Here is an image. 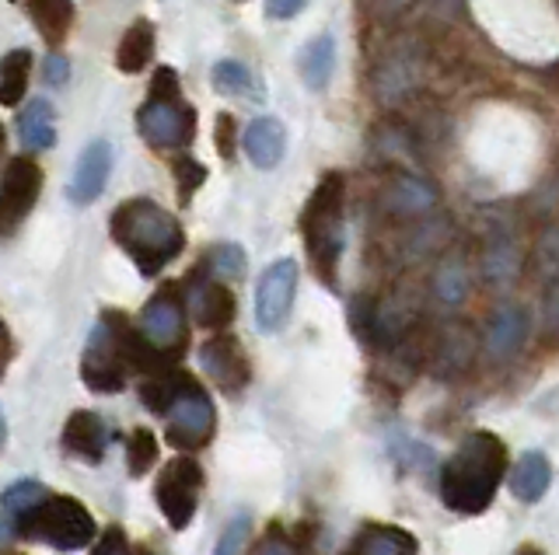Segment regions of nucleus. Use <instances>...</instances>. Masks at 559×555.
<instances>
[{
    "label": "nucleus",
    "instance_id": "f257e3e1",
    "mask_svg": "<svg viewBox=\"0 0 559 555\" xmlns=\"http://www.w3.org/2000/svg\"><path fill=\"white\" fill-rule=\"evenodd\" d=\"M507 444L489 430H476L454 447V455L441 464V499L454 514L476 517L493 507L500 482L507 475Z\"/></svg>",
    "mask_w": 559,
    "mask_h": 555
},
{
    "label": "nucleus",
    "instance_id": "f03ea898",
    "mask_svg": "<svg viewBox=\"0 0 559 555\" xmlns=\"http://www.w3.org/2000/svg\"><path fill=\"white\" fill-rule=\"evenodd\" d=\"M140 398L154 415H165V437L179 450H200L217 430V409L206 388L186 371H157L140 385Z\"/></svg>",
    "mask_w": 559,
    "mask_h": 555
},
{
    "label": "nucleus",
    "instance_id": "7ed1b4c3",
    "mask_svg": "<svg viewBox=\"0 0 559 555\" xmlns=\"http://www.w3.org/2000/svg\"><path fill=\"white\" fill-rule=\"evenodd\" d=\"M157 371H165V363L147 350V342L140 339V333L119 315V311H109V315L95 325L92 339H87V350L81 357L84 385L98 395L122 391L130 374L151 377Z\"/></svg>",
    "mask_w": 559,
    "mask_h": 555
},
{
    "label": "nucleus",
    "instance_id": "20e7f679",
    "mask_svg": "<svg viewBox=\"0 0 559 555\" xmlns=\"http://www.w3.org/2000/svg\"><path fill=\"white\" fill-rule=\"evenodd\" d=\"M116 245L127 252L144 276H157L186 249V231L175 214L154 200H127L109 220Z\"/></svg>",
    "mask_w": 559,
    "mask_h": 555
},
{
    "label": "nucleus",
    "instance_id": "39448f33",
    "mask_svg": "<svg viewBox=\"0 0 559 555\" xmlns=\"http://www.w3.org/2000/svg\"><path fill=\"white\" fill-rule=\"evenodd\" d=\"M343 196H346L343 176L340 171H329V176H322V182L314 185V193L308 196L305 210H301V220H297L311 266L329 287L336 283V266H340L343 241H346Z\"/></svg>",
    "mask_w": 559,
    "mask_h": 555
},
{
    "label": "nucleus",
    "instance_id": "423d86ee",
    "mask_svg": "<svg viewBox=\"0 0 559 555\" xmlns=\"http://www.w3.org/2000/svg\"><path fill=\"white\" fill-rule=\"evenodd\" d=\"M14 534L25 542H39L57 552H78L95 542V517L84 503L46 493L35 507L17 514Z\"/></svg>",
    "mask_w": 559,
    "mask_h": 555
},
{
    "label": "nucleus",
    "instance_id": "0eeeda50",
    "mask_svg": "<svg viewBox=\"0 0 559 555\" xmlns=\"http://www.w3.org/2000/svg\"><path fill=\"white\" fill-rule=\"evenodd\" d=\"M136 333L147 342V350L162 360L175 363L189 346V325H186V301L179 298V287H162L144 304L136 318Z\"/></svg>",
    "mask_w": 559,
    "mask_h": 555
},
{
    "label": "nucleus",
    "instance_id": "6e6552de",
    "mask_svg": "<svg viewBox=\"0 0 559 555\" xmlns=\"http://www.w3.org/2000/svg\"><path fill=\"white\" fill-rule=\"evenodd\" d=\"M136 130L157 150H182L197 136V112L182 95H151L136 112Z\"/></svg>",
    "mask_w": 559,
    "mask_h": 555
},
{
    "label": "nucleus",
    "instance_id": "1a4fd4ad",
    "mask_svg": "<svg viewBox=\"0 0 559 555\" xmlns=\"http://www.w3.org/2000/svg\"><path fill=\"white\" fill-rule=\"evenodd\" d=\"M200 493H203V468L192 458H171L168 464H162L154 482V499L175 531H186L192 524L200 507Z\"/></svg>",
    "mask_w": 559,
    "mask_h": 555
},
{
    "label": "nucleus",
    "instance_id": "9d476101",
    "mask_svg": "<svg viewBox=\"0 0 559 555\" xmlns=\"http://www.w3.org/2000/svg\"><path fill=\"white\" fill-rule=\"evenodd\" d=\"M43 193V168L32 158H14L0 176V238H11Z\"/></svg>",
    "mask_w": 559,
    "mask_h": 555
},
{
    "label": "nucleus",
    "instance_id": "9b49d317",
    "mask_svg": "<svg viewBox=\"0 0 559 555\" xmlns=\"http://www.w3.org/2000/svg\"><path fill=\"white\" fill-rule=\"evenodd\" d=\"M297 293V263L294 258H280L266 273L259 276L255 287V322L262 333H280L290 318Z\"/></svg>",
    "mask_w": 559,
    "mask_h": 555
},
{
    "label": "nucleus",
    "instance_id": "f8f14e48",
    "mask_svg": "<svg viewBox=\"0 0 559 555\" xmlns=\"http://www.w3.org/2000/svg\"><path fill=\"white\" fill-rule=\"evenodd\" d=\"M186 315L203 328H227L235 322V298L221 280H214L203 266L192 273L189 290H186Z\"/></svg>",
    "mask_w": 559,
    "mask_h": 555
},
{
    "label": "nucleus",
    "instance_id": "ddd939ff",
    "mask_svg": "<svg viewBox=\"0 0 559 555\" xmlns=\"http://www.w3.org/2000/svg\"><path fill=\"white\" fill-rule=\"evenodd\" d=\"M200 363L206 377L224 391H238L249 385V357H245V346L235 336L206 339L200 350Z\"/></svg>",
    "mask_w": 559,
    "mask_h": 555
},
{
    "label": "nucleus",
    "instance_id": "4468645a",
    "mask_svg": "<svg viewBox=\"0 0 559 555\" xmlns=\"http://www.w3.org/2000/svg\"><path fill=\"white\" fill-rule=\"evenodd\" d=\"M109 171H112V144L92 141L78 158L74 176H70V185H67L70 203H78V206L95 203L105 193V185H109Z\"/></svg>",
    "mask_w": 559,
    "mask_h": 555
},
{
    "label": "nucleus",
    "instance_id": "2eb2a0df",
    "mask_svg": "<svg viewBox=\"0 0 559 555\" xmlns=\"http://www.w3.org/2000/svg\"><path fill=\"white\" fill-rule=\"evenodd\" d=\"M105 447H109V426H105V420L98 412L78 409L74 415H70L67 426H63V450L67 455L98 464Z\"/></svg>",
    "mask_w": 559,
    "mask_h": 555
},
{
    "label": "nucleus",
    "instance_id": "dca6fc26",
    "mask_svg": "<svg viewBox=\"0 0 559 555\" xmlns=\"http://www.w3.org/2000/svg\"><path fill=\"white\" fill-rule=\"evenodd\" d=\"M241 147L255 168H276L287 154V130L276 116H259L245 126Z\"/></svg>",
    "mask_w": 559,
    "mask_h": 555
},
{
    "label": "nucleus",
    "instance_id": "f3484780",
    "mask_svg": "<svg viewBox=\"0 0 559 555\" xmlns=\"http://www.w3.org/2000/svg\"><path fill=\"white\" fill-rule=\"evenodd\" d=\"M528 342V315L518 304H503L486 325V353L493 360H511Z\"/></svg>",
    "mask_w": 559,
    "mask_h": 555
},
{
    "label": "nucleus",
    "instance_id": "a211bd4d",
    "mask_svg": "<svg viewBox=\"0 0 559 555\" xmlns=\"http://www.w3.org/2000/svg\"><path fill=\"white\" fill-rule=\"evenodd\" d=\"M343 555H419V542L395 524H364Z\"/></svg>",
    "mask_w": 559,
    "mask_h": 555
},
{
    "label": "nucleus",
    "instance_id": "6ab92c4d",
    "mask_svg": "<svg viewBox=\"0 0 559 555\" xmlns=\"http://www.w3.org/2000/svg\"><path fill=\"white\" fill-rule=\"evenodd\" d=\"M549 482H552V464L542 450H528L511 468V493L521 503H538L549 493Z\"/></svg>",
    "mask_w": 559,
    "mask_h": 555
},
{
    "label": "nucleus",
    "instance_id": "aec40b11",
    "mask_svg": "<svg viewBox=\"0 0 559 555\" xmlns=\"http://www.w3.org/2000/svg\"><path fill=\"white\" fill-rule=\"evenodd\" d=\"M297 71H301V81L311 92H325L332 71H336V39L332 36H314L301 57H297Z\"/></svg>",
    "mask_w": 559,
    "mask_h": 555
},
{
    "label": "nucleus",
    "instance_id": "412c9836",
    "mask_svg": "<svg viewBox=\"0 0 559 555\" xmlns=\"http://www.w3.org/2000/svg\"><path fill=\"white\" fill-rule=\"evenodd\" d=\"M32 25L39 28V36L46 43H63L74 28V4L70 0H22Z\"/></svg>",
    "mask_w": 559,
    "mask_h": 555
},
{
    "label": "nucleus",
    "instance_id": "4be33fe9",
    "mask_svg": "<svg viewBox=\"0 0 559 555\" xmlns=\"http://www.w3.org/2000/svg\"><path fill=\"white\" fill-rule=\"evenodd\" d=\"M389 210L392 214H402V217H419V214H427L433 210V203H437V193H433V185L424 182L419 176H395V182L389 185Z\"/></svg>",
    "mask_w": 559,
    "mask_h": 555
},
{
    "label": "nucleus",
    "instance_id": "5701e85b",
    "mask_svg": "<svg viewBox=\"0 0 559 555\" xmlns=\"http://www.w3.org/2000/svg\"><path fill=\"white\" fill-rule=\"evenodd\" d=\"M17 141L28 150H49L57 144V126H52V106L46 98H32L17 116Z\"/></svg>",
    "mask_w": 559,
    "mask_h": 555
},
{
    "label": "nucleus",
    "instance_id": "b1692460",
    "mask_svg": "<svg viewBox=\"0 0 559 555\" xmlns=\"http://www.w3.org/2000/svg\"><path fill=\"white\" fill-rule=\"evenodd\" d=\"M151 60H154V25L147 19H140L122 32L119 49H116V63L122 74H140Z\"/></svg>",
    "mask_w": 559,
    "mask_h": 555
},
{
    "label": "nucleus",
    "instance_id": "393cba45",
    "mask_svg": "<svg viewBox=\"0 0 559 555\" xmlns=\"http://www.w3.org/2000/svg\"><path fill=\"white\" fill-rule=\"evenodd\" d=\"M472 357H476V339L465 328H451V333L433 346V367L437 374H462L468 371Z\"/></svg>",
    "mask_w": 559,
    "mask_h": 555
},
{
    "label": "nucleus",
    "instance_id": "a878e982",
    "mask_svg": "<svg viewBox=\"0 0 559 555\" xmlns=\"http://www.w3.org/2000/svg\"><path fill=\"white\" fill-rule=\"evenodd\" d=\"M521 273V252L511 238H493L489 241V249L483 255V276L493 287H507L514 283Z\"/></svg>",
    "mask_w": 559,
    "mask_h": 555
},
{
    "label": "nucleus",
    "instance_id": "bb28decb",
    "mask_svg": "<svg viewBox=\"0 0 559 555\" xmlns=\"http://www.w3.org/2000/svg\"><path fill=\"white\" fill-rule=\"evenodd\" d=\"M28 71H32V53L28 49H11L0 60V106H17L28 88Z\"/></svg>",
    "mask_w": 559,
    "mask_h": 555
},
{
    "label": "nucleus",
    "instance_id": "cd10ccee",
    "mask_svg": "<svg viewBox=\"0 0 559 555\" xmlns=\"http://www.w3.org/2000/svg\"><path fill=\"white\" fill-rule=\"evenodd\" d=\"M433 293L437 301L448 304V307H459L468 298V269L459 258H448L441 263V269L433 273Z\"/></svg>",
    "mask_w": 559,
    "mask_h": 555
},
{
    "label": "nucleus",
    "instance_id": "c85d7f7f",
    "mask_svg": "<svg viewBox=\"0 0 559 555\" xmlns=\"http://www.w3.org/2000/svg\"><path fill=\"white\" fill-rule=\"evenodd\" d=\"M245 266H249V258H245V249L235 245V241H224V245H214L203 258V269L214 276V280H238L245 276Z\"/></svg>",
    "mask_w": 559,
    "mask_h": 555
},
{
    "label": "nucleus",
    "instance_id": "c756f323",
    "mask_svg": "<svg viewBox=\"0 0 559 555\" xmlns=\"http://www.w3.org/2000/svg\"><path fill=\"white\" fill-rule=\"evenodd\" d=\"M127 461H130V475L133 479L147 475L151 468L157 464V437H154L151 430L136 426L130 433V441H127Z\"/></svg>",
    "mask_w": 559,
    "mask_h": 555
},
{
    "label": "nucleus",
    "instance_id": "7c9ffc66",
    "mask_svg": "<svg viewBox=\"0 0 559 555\" xmlns=\"http://www.w3.org/2000/svg\"><path fill=\"white\" fill-rule=\"evenodd\" d=\"M210 81L221 95H249L252 92V71L238 60H221L210 71Z\"/></svg>",
    "mask_w": 559,
    "mask_h": 555
},
{
    "label": "nucleus",
    "instance_id": "2f4dec72",
    "mask_svg": "<svg viewBox=\"0 0 559 555\" xmlns=\"http://www.w3.org/2000/svg\"><path fill=\"white\" fill-rule=\"evenodd\" d=\"M49 490L43 482H35V479H25V482H14V485H8L4 490V496H0V503H4V510L8 514H25L28 507H35L43 496H46Z\"/></svg>",
    "mask_w": 559,
    "mask_h": 555
},
{
    "label": "nucleus",
    "instance_id": "473e14b6",
    "mask_svg": "<svg viewBox=\"0 0 559 555\" xmlns=\"http://www.w3.org/2000/svg\"><path fill=\"white\" fill-rule=\"evenodd\" d=\"M252 555H301V552H297V542L284 528L273 524L266 534L259 538V545L252 548Z\"/></svg>",
    "mask_w": 559,
    "mask_h": 555
},
{
    "label": "nucleus",
    "instance_id": "72a5a7b5",
    "mask_svg": "<svg viewBox=\"0 0 559 555\" xmlns=\"http://www.w3.org/2000/svg\"><path fill=\"white\" fill-rule=\"evenodd\" d=\"M245 538H249V517L238 514V517H231V524L224 528V534H221V542H217L214 555H241Z\"/></svg>",
    "mask_w": 559,
    "mask_h": 555
},
{
    "label": "nucleus",
    "instance_id": "f704fd0d",
    "mask_svg": "<svg viewBox=\"0 0 559 555\" xmlns=\"http://www.w3.org/2000/svg\"><path fill=\"white\" fill-rule=\"evenodd\" d=\"M175 171H179V196H182V203H189V196L197 193V185L203 182L206 171H203V165L186 161V158H182L179 165H175Z\"/></svg>",
    "mask_w": 559,
    "mask_h": 555
},
{
    "label": "nucleus",
    "instance_id": "c9c22d12",
    "mask_svg": "<svg viewBox=\"0 0 559 555\" xmlns=\"http://www.w3.org/2000/svg\"><path fill=\"white\" fill-rule=\"evenodd\" d=\"M308 8V0H266V14L276 22H287L294 14H301Z\"/></svg>",
    "mask_w": 559,
    "mask_h": 555
},
{
    "label": "nucleus",
    "instance_id": "e433bc0d",
    "mask_svg": "<svg viewBox=\"0 0 559 555\" xmlns=\"http://www.w3.org/2000/svg\"><path fill=\"white\" fill-rule=\"evenodd\" d=\"M95 555H133V552H130V545H127V538H122V531L112 528V531H105V538L98 542Z\"/></svg>",
    "mask_w": 559,
    "mask_h": 555
},
{
    "label": "nucleus",
    "instance_id": "4c0bfd02",
    "mask_svg": "<svg viewBox=\"0 0 559 555\" xmlns=\"http://www.w3.org/2000/svg\"><path fill=\"white\" fill-rule=\"evenodd\" d=\"M43 77H46L49 88H60V84H67V77H70V63L63 57H49L43 67Z\"/></svg>",
    "mask_w": 559,
    "mask_h": 555
},
{
    "label": "nucleus",
    "instance_id": "58836bf2",
    "mask_svg": "<svg viewBox=\"0 0 559 555\" xmlns=\"http://www.w3.org/2000/svg\"><path fill=\"white\" fill-rule=\"evenodd\" d=\"M546 336L559 342V283H552L546 298Z\"/></svg>",
    "mask_w": 559,
    "mask_h": 555
},
{
    "label": "nucleus",
    "instance_id": "ea45409f",
    "mask_svg": "<svg viewBox=\"0 0 559 555\" xmlns=\"http://www.w3.org/2000/svg\"><path fill=\"white\" fill-rule=\"evenodd\" d=\"M538 258L546 269H559V234H546L538 245Z\"/></svg>",
    "mask_w": 559,
    "mask_h": 555
},
{
    "label": "nucleus",
    "instance_id": "a19ab883",
    "mask_svg": "<svg viewBox=\"0 0 559 555\" xmlns=\"http://www.w3.org/2000/svg\"><path fill=\"white\" fill-rule=\"evenodd\" d=\"M217 130H221V150L227 158L231 154V116H217Z\"/></svg>",
    "mask_w": 559,
    "mask_h": 555
},
{
    "label": "nucleus",
    "instance_id": "79ce46f5",
    "mask_svg": "<svg viewBox=\"0 0 559 555\" xmlns=\"http://www.w3.org/2000/svg\"><path fill=\"white\" fill-rule=\"evenodd\" d=\"M11 538H14V528L8 524V520H4V517H0V548H4V545L11 542Z\"/></svg>",
    "mask_w": 559,
    "mask_h": 555
},
{
    "label": "nucleus",
    "instance_id": "37998d69",
    "mask_svg": "<svg viewBox=\"0 0 559 555\" xmlns=\"http://www.w3.org/2000/svg\"><path fill=\"white\" fill-rule=\"evenodd\" d=\"M4 363H8V333H4V325H0V371H4Z\"/></svg>",
    "mask_w": 559,
    "mask_h": 555
},
{
    "label": "nucleus",
    "instance_id": "c03bdc74",
    "mask_svg": "<svg viewBox=\"0 0 559 555\" xmlns=\"http://www.w3.org/2000/svg\"><path fill=\"white\" fill-rule=\"evenodd\" d=\"M8 444V420H4V412H0V450H4Z\"/></svg>",
    "mask_w": 559,
    "mask_h": 555
},
{
    "label": "nucleus",
    "instance_id": "a18cd8bd",
    "mask_svg": "<svg viewBox=\"0 0 559 555\" xmlns=\"http://www.w3.org/2000/svg\"><path fill=\"white\" fill-rule=\"evenodd\" d=\"M518 555H542L538 548H524V552H518Z\"/></svg>",
    "mask_w": 559,
    "mask_h": 555
},
{
    "label": "nucleus",
    "instance_id": "49530a36",
    "mask_svg": "<svg viewBox=\"0 0 559 555\" xmlns=\"http://www.w3.org/2000/svg\"><path fill=\"white\" fill-rule=\"evenodd\" d=\"M0 150H4V126H0Z\"/></svg>",
    "mask_w": 559,
    "mask_h": 555
},
{
    "label": "nucleus",
    "instance_id": "de8ad7c7",
    "mask_svg": "<svg viewBox=\"0 0 559 555\" xmlns=\"http://www.w3.org/2000/svg\"><path fill=\"white\" fill-rule=\"evenodd\" d=\"M0 555H14V552H0Z\"/></svg>",
    "mask_w": 559,
    "mask_h": 555
}]
</instances>
